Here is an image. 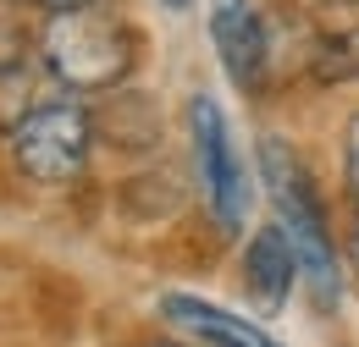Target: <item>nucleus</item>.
Segmentation results:
<instances>
[{
	"label": "nucleus",
	"mask_w": 359,
	"mask_h": 347,
	"mask_svg": "<svg viewBox=\"0 0 359 347\" xmlns=\"http://www.w3.org/2000/svg\"><path fill=\"white\" fill-rule=\"evenodd\" d=\"M260 182L271 199V220L287 232L299 270L310 281L315 304L332 309L343 298V276H337V254H332V232H326V210L315 199V182L304 171V160L282 143V138H260Z\"/></svg>",
	"instance_id": "1"
},
{
	"label": "nucleus",
	"mask_w": 359,
	"mask_h": 347,
	"mask_svg": "<svg viewBox=\"0 0 359 347\" xmlns=\"http://www.w3.org/2000/svg\"><path fill=\"white\" fill-rule=\"evenodd\" d=\"M45 66L50 78L72 94H100V88H116L138 61L133 28L100 6H78V11H55L45 22Z\"/></svg>",
	"instance_id": "2"
},
{
	"label": "nucleus",
	"mask_w": 359,
	"mask_h": 347,
	"mask_svg": "<svg viewBox=\"0 0 359 347\" xmlns=\"http://www.w3.org/2000/svg\"><path fill=\"white\" fill-rule=\"evenodd\" d=\"M188 127H194V171H199V193H205L210 215H216L222 232H243V220H249V171L238 160V143H232L222 105L210 94H199L188 105Z\"/></svg>",
	"instance_id": "3"
},
{
	"label": "nucleus",
	"mask_w": 359,
	"mask_h": 347,
	"mask_svg": "<svg viewBox=\"0 0 359 347\" xmlns=\"http://www.w3.org/2000/svg\"><path fill=\"white\" fill-rule=\"evenodd\" d=\"M11 149H17V166L34 176V182H72V176L89 166V116L67 99H50L34 105L17 127H11Z\"/></svg>",
	"instance_id": "4"
},
{
	"label": "nucleus",
	"mask_w": 359,
	"mask_h": 347,
	"mask_svg": "<svg viewBox=\"0 0 359 347\" xmlns=\"http://www.w3.org/2000/svg\"><path fill=\"white\" fill-rule=\"evenodd\" d=\"M210 39L222 55L226 78L238 88H260L266 83V61H271V34L255 0H216L210 6Z\"/></svg>",
	"instance_id": "5"
},
{
	"label": "nucleus",
	"mask_w": 359,
	"mask_h": 347,
	"mask_svg": "<svg viewBox=\"0 0 359 347\" xmlns=\"http://www.w3.org/2000/svg\"><path fill=\"white\" fill-rule=\"evenodd\" d=\"M161 314H166L172 325H182L199 347H282V342H271L260 325H249L243 314H232V309H222V304H205V298H194V292H166V298H161Z\"/></svg>",
	"instance_id": "6"
},
{
	"label": "nucleus",
	"mask_w": 359,
	"mask_h": 347,
	"mask_svg": "<svg viewBox=\"0 0 359 347\" xmlns=\"http://www.w3.org/2000/svg\"><path fill=\"white\" fill-rule=\"evenodd\" d=\"M304 270H299V254H293V243H287V232L271 220L260 226L255 237H249V254H243V281H249V292H255V304L276 314V309L287 304V292H293V281H299Z\"/></svg>",
	"instance_id": "7"
},
{
	"label": "nucleus",
	"mask_w": 359,
	"mask_h": 347,
	"mask_svg": "<svg viewBox=\"0 0 359 347\" xmlns=\"http://www.w3.org/2000/svg\"><path fill=\"white\" fill-rule=\"evenodd\" d=\"M343 171H348V187H354V199H359V116L343 132Z\"/></svg>",
	"instance_id": "8"
},
{
	"label": "nucleus",
	"mask_w": 359,
	"mask_h": 347,
	"mask_svg": "<svg viewBox=\"0 0 359 347\" xmlns=\"http://www.w3.org/2000/svg\"><path fill=\"white\" fill-rule=\"evenodd\" d=\"M17 55H22V39H17V28L0 17V72H6V66H17Z\"/></svg>",
	"instance_id": "9"
},
{
	"label": "nucleus",
	"mask_w": 359,
	"mask_h": 347,
	"mask_svg": "<svg viewBox=\"0 0 359 347\" xmlns=\"http://www.w3.org/2000/svg\"><path fill=\"white\" fill-rule=\"evenodd\" d=\"M22 6H39V11H78V6H94V0H22Z\"/></svg>",
	"instance_id": "10"
},
{
	"label": "nucleus",
	"mask_w": 359,
	"mask_h": 347,
	"mask_svg": "<svg viewBox=\"0 0 359 347\" xmlns=\"http://www.w3.org/2000/svg\"><path fill=\"white\" fill-rule=\"evenodd\" d=\"M155 6H172V11H188L194 0H155Z\"/></svg>",
	"instance_id": "11"
},
{
	"label": "nucleus",
	"mask_w": 359,
	"mask_h": 347,
	"mask_svg": "<svg viewBox=\"0 0 359 347\" xmlns=\"http://www.w3.org/2000/svg\"><path fill=\"white\" fill-rule=\"evenodd\" d=\"M354 264H359V226H354Z\"/></svg>",
	"instance_id": "12"
}]
</instances>
